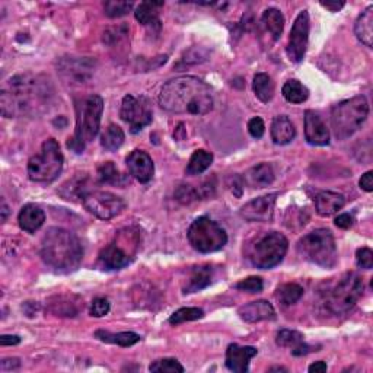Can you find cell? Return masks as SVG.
<instances>
[{
  "mask_svg": "<svg viewBox=\"0 0 373 373\" xmlns=\"http://www.w3.org/2000/svg\"><path fill=\"white\" fill-rule=\"evenodd\" d=\"M216 191V180L209 178L198 185L193 184H182L175 191V198L182 204H190L193 202L204 200L215 194Z\"/></svg>",
  "mask_w": 373,
  "mask_h": 373,
  "instance_id": "18",
  "label": "cell"
},
{
  "mask_svg": "<svg viewBox=\"0 0 373 373\" xmlns=\"http://www.w3.org/2000/svg\"><path fill=\"white\" fill-rule=\"evenodd\" d=\"M57 69L61 79L67 85L81 86L92 79L96 70V61L91 57L65 56L57 61Z\"/></svg>",
  "mask_w": 373,
  "mask_h": 373,
  "instance_id": "13",
  "label": "cell"
},
{
  "mask_svg": "<svg viewBox=\"0 0 373 373\" xmlns=\"http://www.w3.org/2000/svg\"><path fill=\"white\" fill-rule=\"evenodd\" d=\"M124 139V131L117 124H109V126L105 129V131L101 136V145L108 152H116L122 146Z\"/></svg>",
  "mask_w": 373,
  "mask_h": 373,
  "instance_id": "39",
  "label": "cell"
},
{
  "mask_svg": "<svg viewBox=\"0 0 373 373\" xmlns=\"http://www.w3.org/2000/svg\"><path fill=\"white\" fill-rule=\"evenodd\" d=\"M159 105L171 114L206 116L215 105L213 91L195 76H180L164 85Z\"/></svg>",
  "mask_w": 373,
  "mask_h": 373,
  "instance_id": "2",
  "label": "cell"
},
{
  "mask_svg": "<svg viewBox=\"0 0 373 373\" xmlns=\"http://www.w3.org/2000/svg\"><path fill=\"white\" fill-rule=\"evenodd\" d=\"M281 92L286 101L290 104H302L309 96V91L306 86L296 79H289L288 82H286L283 85Z\"/></svg>",
  "mask_w": 373,
  "mask_h": 373,
  "instance_id": "37",
  "label": "cell"
},
{
  "mask_svg": "<svg viewBox=\"0 0 373 373\" xmlns=\"http://www.w3.org/2000/svg\"><path fill=\"white\" fill-rule=\"evenodd\" d=\"M40 254L50 268L70 273L79 268L83 259V246L74 233L63 228H50L41 239Z\"/></svg>",
  "mask_w": 373,
  "mask_h": 373,
  "instance_id": "3",
  "label": "cell"
},
{
  "mask_svg": "<svg viewBox=\"0 0 373 373\" xmlns=\"http://www.w3.org/2000/svg\"><path fill=\"white\" fill-rule=\"evenodd\" d=\"M126 164L130 169L131 175L138 180L142 184H147L153 178L155 173V165L152 158L149 156L145 151H140V149H136L133 151L127 159Z\"/></svg>",
  "mask_w": 373,
  "mask_h": 373,
  "instance_id": "19",
  "label": "cell"
},
{
  "mask_svg": "<svg viewBox=\"0 0 373 373\" xmlns=\"http://www.w3.org/2000/svg\"><path fill=\"white\" fill-rule=\"evenodd\" d=\"M253 88L255 92V96L259 99L261 103H270L273 96H275V91L276 86L273 79L268 76L267 73H257L254 76V82H253Z\"/></svg>",
  "mask_w": 373,
  "mask_h": 373,
  "instance_id": "34",
  "label": "cell"
},
{
  "mask_svg": "<svg viewBox=\"0 0 373 373\" xmlns=\"http://www.w3.org/2000/svg\"><path fill=\"white\" fill-rule=\"evenodd\" d=\"M133 9V2H122V0H109V2L104 3L105 15L109 18H121L127 15Z\"/></svg>",
  "mask_w": 373,
  "mask_h": 373,
  "instance_id": "42",
  "label": "cell"
},
{
  "mask_svg": "<svg viewBox=\"0 0 373 373\" xmlns=\"http://www.w3.org/2000/svg\"><path fill=\"white\" fill-rule=\"evenodd\" d=\"M289 242L286 236L280 232L271 231L263 235L257 236V238L248 245L246 248V258L250 263L259 268V270H268L279 266L286 253H288Z\"/></svg>",
  "mask_w": 373,
  "mask_h": 373,
  "instance_id": "9",
  "label": "cell"
},
{
  "mask_svg": "<svg viewBox=\"0 0 373 373\" xmlns=\"http://www.w3.org/2000/svg\"><path fill=\"white\" fill-rule=\"evenodd\" d=\"M21 343L19 335H2L0 337V344L2 345H17Z\"/></svg>",
  "mask_w": 373,
  "mask_h": 373,
  "instance_id": "51",
  "label": "cell"
},
{
  "mask_svg": "<svg viewBox=\"0 0 373 373\" xmlns=\"http://www.w3.org/2000/svg\"><path fill=\"white\" fill-rule=\"evenodd\" d=\"M360 189L365 190L366 193H372L373 191V172L367 171L366 173H363L362 178L359 181Z\"/></svg>",
  "mask_w": 373,
  "mask_h": 373,
  "instance_id": "49",
  "label": "cell"
},
{
  "mask_svg": "<svg viewBox=\"0 0 373 373\" xmlns=\"http://www.w3.org/2000/svg\"><path fill=\"white\" fill-rule=\"evenodd\" d=\"M109 312V302L105 297H96L91 305V315L95 318H103Z\"/></svg>",
  "mask_w": 373,
  "mask_h": 373,
  "instance_id": "45",
  "label": "cell"
},
{
  "mask_svg": "<svg viewBox=\"0 0 373 373\" xmlns=\"http://www.w3.org/2000/svg\"><path fill=\"white\" fill-rule=\"evenodd\" d=\"M365 292L363 277L357 273H345L324 295V306L332 315H344L352 310Z\"/></svg>",
  "mask_w": 373,
  "mask_h": 373,
  "instance_id": "7",
  "label": "cell"
},
{
  "mask_svg": "<svg viewBox=\"0 0 373 373\" xmlns=\"http://www.w3.org/2000/svg\"><path fill=\"white\" fill-rule=\"evenodd\" d=\"M45 222V213L44 210L36 206V204H25L18 216V223L19 228L28 233H34L35 231H39Z\"/></svg>",
  "mask_w": 373,
  "mask_h": 373,
  "instance_id": "26",
  "label": "cell"
},
{
  "mask_svg": "<svg viewBox=\"0 0 373 373\" xmlns=\"http://www.w3.org/2000/svg\"><path fill=\"white\" fill-rule=\"evenodd\" d=\"M65 158L60 145L54 139H47L41 151L28 160V177L34 182H53L63 171Z\"/></svg>",
  "mask_w": 373,
  "mask_h": 373,
  "instance_id": "10",
  "label": "cell"
},
{
  "mask_svg": "<svg viewBox=\"0 0 373 373\" xmlns=\"http://www.w3.org/2000/svg\"><path fill=\"white\" fill-rule=\"evenodd\" d=\"M258 350L251 345L231 344L226 350V367L236 373H245L250 369V360L255 357Z\"/></svg>",
  "mask_w": 373,
  "mask_h": 373,
  "instance_id": "22",
  "label": "cell"
},
{
  "mask_svg": "<svg viewBox=\"0 0 373 373\" xmlns=\"http://www.w3.org/2000/svg\"><path fill=\"white\" fill-rule=\"evenodd\" d=\"M345 204V197L332 191H321L315 197L317 213L322 217H328L337 213Z\"/></svg>",
  "mask_w": 373,
  "mask_h": 373,
  "instance_id": "27",
  "label": "cell"
},
{
  "mask_svg": "<svg viewBox=\"0 0 373 373\" xmlns=\"http://www.w3.org/2000/svg\"><path fill=\"white\" fill-rule=\"evenodd\" d=\"M309 41V14L308 10H302L296 17L295 23L290 31L289 43H288V56L293 63H299L303 60Z\"/></svg>",
  "mask_w": 373,
  "mask_h": 373,
  "instance_id": "15",
  "label": "cell"
},
{
  "mask_svg": "<svg viewBox=\"0 0 373 373\" xmlns=\"http://www.w3.org/2000/svg\"><path fill=\"white\" fill-rule=\"evenodd\" d=\"M140 236L133 228H126L116 233L114 239L104 246L98 255V266L105 271H114L127 267L139 250Z\"/></svg>",
  "mask_w": 373,
  "mask_h": 373,
  "instance_id": "6",
  "label": "cell"
},
{
  "mask_svg": "<svg viewBox=\"0 0 373 373\" xmlns=\"http://www.w3.org/2000/svg\"><path fill=\"white\" fill-rule=\"evenodd\" d=\"M0 211H2V222H6L8 215H9V207H8L5 200H2V210H0Z\"/></svg>",
  "mask_w": 373,
  "mask_h": 373,
  "instance_id": "55",
  "label": "cell"
},
{
  "mask_svg": "<svg viewBox=\"0 0 373 373\" xmlns=\"http://www.w3.org/2000/svg\"><path fill=\"white\" fill-rule=\"evenodd\" d=\"M321 6H324L331 12H339L344 8V2H321Z\"/></svg>",
  "mask_w": 373,
  "mask_h": 373,
  "instance_id": "54",
  "label": "cell"
},
{
  "mask_svg": "<svg viewBox=\"0 0 373 373\" xmlns=\"http://www.w3.org/2000/svg\"><path fill=\"white\" fill-rule=\"evenodd\" d=\"M244 181L253 189H264L275 181V171L270 164H259L246 172Z\"/></svg>",
  "mask_w": 373,
  "mask_h": 373,
  "instance_id": "30",
  "label": "cell"
},
{
  "mask_svg": "<svg viewBox=\"0 0 373 373\" xmlns=\"http://www.w3.org/2000/svg\"><path fill=\"white\" fill-rule=\"evenodd\" d=\"M203 317H204V312H203V309H200V308H194V306L181 308V309L175 310V312L171 315L169 324L171 326H180V324H184V322L202 319Z\"/></svg>",
  "mask_w": 373,
  "mask_h": 373,
  "instance_id": "40",
  "label": "cell"
},
{
  "mask_svg": "<svg viewBox=\"0 0 373 373\" xmlns=\"http://www.w3.org/2000/svg\"><path fill=\"white\" fill-rule=\"evenodd\" d=\"M261 35L266 36L268 47L275 44L283 34L284 30V17L276 8H268L263 12V17L259 21Z\"/></svg>",
  "mask_w": 373,
  "mask_h": 373,
  "instance_id": "21",
  "label": "cell"
},
{
  "mask_svg": "<svg viewBox=\"0 0 373 373\" xmlns=\"http://www.w3.org/2000/svg\"><path fill=\"white\" fill-rule=\"evenodd\" d=\"M164 6V2H143L136 9L134 15L143 27L160 28L159 8Z\"/></svg>",
  "mask_w": 373,
  "mask_h": 373,
  "instance_id": "32",
  "label": "cell"
},
{
  "mask_svg": "<svg viewBox=\"0 0 373 373\" xmlns=\"http://www.w3.org/2000/svg\"><path fill=\"white\" fill-rule=\"evenodd\" d=\"M303 288L297 283H284L279 286L276 290V297L277 301L283 306H292L296 302L301 301V297L303 296Z\"/></svg>",
  "mask_w": 373,
  "mask_h": 373,
  "instance_id": "36",
  "label": "cell"
},
{
  "mask_svg": "<svg viewBox=\"0 0 373 373\" xmlns=\"http://www.w3.org/2000/svg\"><path fill=\"white\" fill-rule=\"evenodd\" d=\"M235 289L248 292V293H259V292H263V289H264V283H263V280H261V277L251 276V277L241 280L239 283H236Z\"/></svg>",
  "mask_w": 373,
  "mask_h": 373,
  "instance_id": "43",
  "label": "cell"
},
{
  "mask_svg": "<svg viewBox=\"0 0 373 373\" xmlns=\"http://www.w3.org/2000/svg\"><path fill=\"white\" fill-rule=\"evenodd\" d=\"M47 308L56 317L73 318L83 309V301L76 295H56L47 301Z\"/></svg>",
  "mask_w": 373,
  "mask_h": 373,
  "instance_id": "20",
  "label": "cell"
},
{
  "mask_svg": "<svg viewBox=\"0 0 373 373\" xmlns=\"http://www.w3.org/2000/svg\"><path fill=\"white\" fill-rule=\"evenodd\" d=\"M104 111V99L99 95H89L78 104L76 107V129L73 138L69 139L67 147L73 152L82 153L101 127V117Z\"/></svg>",
  "mask_w": 373,
  "mask_h": 373,
  "instance_id": "4",
  "label": "cell"
},
{
  "mask_svg": "<svg viewBox=\"0 0 373 373\" xmlns=\"http://www.w3.org/2000/svg\"><path fill=\"white\" fill-rule=\"evenodd\" d=\"M354 34L357 40L366 47L373 45V6H367L365 12L359 15L354 23Z\"/></svg>",
  "mask_w": 373,
  "mask_h": 373,
  "instance_id": "29",
  "label": "cell"
},
{
  "mask_svg": "<svg viewBox=\"0 0 373 373\" xmlns=\"http://www.w3.org/2000/svg\"><path fill=\"white\" fill-rule=\"evenodd\" d=\"M19 367V360L18 359H5L2 362V370H10V369H18Z\"/></svg>",
  "mask_w": 373,
  "mask_h": 373,
  "instance_id": "52",
  "label": "cell"
},
{
  "mask_svg": "<svg viewBox=\"0 0 373 373\" xmlns=\"http://www.w3.org/2000/svg\"><path fill=\"white\" fill-rule=\"evenodd\" d=\"M296 248L303 259L322 268H332L339 261L337 245L328 229H315L305 235Z\"/></svg>",
  "mask_w": 373,
  "mask_h": 373,
  "instance_id": "8",
  "label": "cell"
},
{
  "mask_svg": "<svg viewBox=\"0 0 373 373\" xmlns=\"http://www.w3.org/2000/svg\"><path fill=\"white\" fill-rule=\"evenodd\" d=\"M186 236L194 250L203 254L216 253L228 244L226 231L207 216L195 219L189 228Z\"/></svg>",
  "mask_w": 373,
  "mask_h": 373,
  "instance_id": "11",
  "label": "cell"
},
{
  "mask_svg": "<svg viewBox=\"0 0 373 373\" xmlns=\"http://www.w3.org/2000/svg\"><path fill=\"white\" fill-rule=\"evenodd\" d=\"M98 178L101 182L117 185V186H126L130 180L127 175L116 167L114 162H104L98 167Z\"/></svg>",
  "mask_w": 373,
  "mask_h": 373,
  "instance_id": "33",
  "label": "cell"
},
{
  "mask_svg": "<svg viewBox=\"0 0 373 373\" xmlns=\"http://www.w3.org/2000/svg\"><path fill=\"white\" fill-rule=\"evenodd\" d=\"M96 337L99 340H103L105 343H114V344H118L121 347H130V345H134L136 343L140 341V335L136 334V332H131V331H124V332H118V334H111L108 331H104V330H99L95 332Z\"/></svg>",
  "mask_w": 373,
  "mask_h": 373,
  "instance_id": "38",
  "label": "cell"
},
{
  "mask_svg": "<svg viewBox=\"0 0 373 373\" xmlns=\"http://www.w3.org/2000/svg\"><path fill=\"white\" fill-rule=\"evenodd\" d=\"M211 279H213V268L210 266H195L191 267L189 271V277H186L182 290L184 293H195L206 289L210 286Z\"/></svg>",
  "mask_w": 373,
  "mask_h": 373,
  "instance_id": "25",
  "label": "cell"
},
{
  "mask_svg": "<svg viewBox=\"0 0 373 373\" xmlns=\"http://www.w3.org/2000/svg\"><path fill=\"white\" fill-rule=\"evenodd\" d=\"M88 175H82L78 173L76 177L66 181L63 185L60 186L58 194L66 198V200H76V198H82L86 193H88Z\"/></svg>",
  "mask_w": 373,
  "mask_h": 373,
  "instance_id": "31",
  "label": "cell"
},
{
  "mask_svg": "<svg viewBox=\"0 0 373 373\" xmlns=\"http://www.w3.org/2000/svg\"><path fill=\"white\" fill-rule=\"evenodd\" d=\"M127 35V27H117V28H109L105 34H104V43L107 44H116L117 41H120L121 39Z\"/></svg>",
  "mask_w": 373,
  "mask_h": 373,
  "instance_id": "46",
  "label": "cell"
},
{
  "mask_svg": "<svg viewBox=\"0 0 373 373\" xmlns=\"http://www.w3.org/2000/svg\"><path fill=\"white\" fill-rule=\"evenodd\" d=\"M279 193L261 195L241 207L239 215L246 222H271Z\"/></svg>",
  "mask_w": 373,
  "mask_h": 373,
  "instance_id": "16",
  "label": "cell"
},
{
  "mask_svg": "<svg viewBox=\"0 0 373 373\" xmlns=\"http://www.w3.org/2000/svg\"><path fill=\"white\" fill-rule=\"evenodd\" d=\"M54 99L53 83L43 74L21 73L10 78L0 92L3 117H36L50 108Z\"/></svg>",
  "mask_w": 373,
  "mask_h": 373,
  "instance_id": "1",
  "label": "cell"
},
{
  "mask_svg": "<svg viewBox=\"0 0 373 373\" xmlns=\"http://www.w3.org/2000/svg\"><path fill=\"white\" fill-rule=\"evenodd\" d=\"M296 136V129L288 116H277L271 122V139L276 145H289Z\"/></svg>",
  "mask_w": 373,
  "mask_h": 373,
  "instance_id": "28",
  "label": "cell"
},
{
  "mask_svg": "<svg viewBox=\"0 0 373 373\" xmlns=\"http://www.w3.org/2000/svg\"><path fill=\"white\" fill-rule=\"evenodd\" d=\"M275 370H283V372H286L284 367H271V369H270V372H275Z\"/></svg>",
  "mask_w": 373,
  "mask_h": 373,
  "instance_id": "56",
  "label": "cell"
},
{
  "mask_svg": "<svg viewBox=\"0 0 373 373\" xmlns=\"http://www.w3.org/2000/svg\"><path fill=\"white\" fill-rule=\"evenodd\" d=\"M308 370L310 373H322V372L327 370V363L322 362V360H319V362H315V363L310 365Z\"/></svg>",
  "mask_w": 373,
  "mask_h": 373,
  "instance_id": "53",
  "label": "cell"
},
{
  "mask_svg": "<svg viewBox=\"0 0 373 373\" xmlns=\"http://www.w3.org/2000/svg\"><path fill=\"white\" fill-rule=\"evenodd\" d=\"M334 223H335V226L340 229H350L353 226V216L349 213H343L335 217Z\"/></svg>",
  "mask_w": 373,
  "mask_h": 373,
  "instance_id": "48",
  "label": "cell"
},
{
  "mask_svg": "<svg viewBox=\"0 0 373 373\" xmlns=\"http://www.w3.org/2000/svg\"><path fill=\"white\" fill-rule=\"evenodd\" d=\"M211 164H213V155L204 151V149H198L191 155L185 172L186 175H200L210 168Z\"/></svg>",
  "mask_w": 373,
  "mask_h": 373,
  "instance_id": "35",
  "label": "cell"
},
{
  "mask_svg": "<svg viewBox=\"0 0 373 373\" xmlns=\"http://www.w3.org/2000/svg\"><path fill=\"white\" fill-rule=\"evenodd\" d=\"M369 116V103L365 95L345 99L332 107L331 111V129L334 138L345 140L363 126Z\"/></svg>",
  "mask_w": 373,
  "mask_h": 373,
  "instance_id": "5",
  "label": "cell"
},
{
  "mask_svg": "<svg viewBox=\"0 0 373 373\" xmlns=\"http://www.w3.org/2000/svg\"><path fill=\"white\" fill-rule=\"evenodd\" d=\"M238 314L242 321L250 322V324L276 318L275 308L267 301H255L246 303L238 309Z\"/></svg>",
  "mask_w": 373,
  "mask_h": 373,
  "instance_id": "24",
  "label": "cell"
},
{
  "mask_svg": "<svg viewBox=\"0 0 373 373\" xmlns=\"http://www.w3.org/2000/svg\"><path fill=\"white\" fill-rule=\"evenodd\" d=\"M229 181H232V184L229 182V186H231V190L232 193L236 195V197H241L242 195V190H244V181L241 177L238 175H232L229 178Z\"/></svg>",
  "mask_w": 373,
  "mask_h": 373,
  "instance_id": "50",
  "label": "cell"
},
{
  "mask_svg": "<svg viewBox=\"0 0 373 373\" xmlns=\"http://www.w3.org/2000/svg\"><path fill=\"white\" fill-rule=\"evenodd\" d=\"M248 131H250V134L253 136L254 139H261L264 136V131H266V126H264V121L261 117H254L250 120V122H248Z\"/></svg>",
  "mask_w": 373,
  "mask_h": 373,
  "instance_id": "47",
  "label": "cell"
},
{
  "mask_svg": "<svg viewBox=\"0 0 373 373\" xmlns=\"http://www.w3.org/2000/svg\"><path fill=\"white\" fill-rule=\"evenodd\" d=\"M120 117L122 121L130 124L131 133L136 134L152 122L153 113L151 104H149L146 98H136L133 95H126L122 98L121 103Z\"/></svg>",
  "mask_w": 373,
  "mask_h": 373,
  "instance_id": "14",
  "label": "cell"
},
{
  "mask_svg": "<svg viewBox=\"0 0 373 373\" xmlns=\"http://www.w3.org/2000/svg\"><path fill=\"white\" fill-rule=\"evenodd\" d=\"M276 343L280 347L290 349L293 356H306L315 350L312 345L305 343L303 334H301L299 331H295V330H280L276 335Z\"/></svg>",
  "mask_w": 373,
  "mask_h": 373,
  "instance_id": "23",
  "label": "cell"
},
{
  "mask_svg": "<svg viewBox=\"0 0 373 373\" xmlns=\"http://www.w3.org/2000/svg\"><path fill=\"white\" fill-rule=\"evenodd\" d=\"M85 209L101 220H109L118 216L126 209V202L109 191H88L82 197Z\"/></svg>",
  "mask_w": 373,
  "mask_h": 373,
  "instance_id": "12",
  "label": "cell"
},
{
  "mask_svg": "<svg viewBox=\"0 0 373 373\" xmlns=\"http://www.w3.org/2000/svg\"><path fill=\"white\" fill-rule=\"evenodd\" d=\"M356 261H357V266L360 268L370 270L373 267V253H372L370 248H367V246L359 248L357 253H356Z\"/></svg>",
  "mask_w": 373,
  "mask_h": 373,
  "instance_id": "44",
  "label": "cell"
},
{
  "mask_svg": "<svg viewBox=\"0 0 373 373\" xmlns=\"http://www.w3.org/2000/svg\"><path fill=\"white\" fill-rule=\"evenodd\" d=\"M149 370L156 372V373H182L184 367L177 359L165 357V359L155 360V362L149 366Z\"/></svg>",
  "mask_w": 373,
  "mask_h": 373,
  "instance_id": "41",
  "label": "cell"
},
{
  "mask_svg": "<svg viewBox=\"0 0 373 373\" xmlns=\"http://www.w3.org/2000/svg\"><path fill=\"white\" fill-rule=\"evenodd\" d=\"M305 139L309 145L327 146L330 143V131L321 116L312 109L305 113Z\"/></svg>",
  "mask_w": 373,
  "mask_h": 373,
  "instance_id": "17",
  "label": "cell"
}]
</instances>
